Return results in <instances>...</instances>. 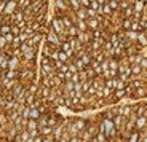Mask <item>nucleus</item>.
<instances>
[{"instance_id":"obj_5","label":"nucleus","mask_w":147,"mask_h":142,"mask_svg":"<svg viewBox=\"0 0 147 142\" xmlns=\"http://www.w3.org/2000/svg\"><path fill=\"white\" fill-rule=\"evenodd\" d=\"M8 59H10V56L7 55V53H0V70H7L8 69Z\"/></svg>"},{"instance_id":"obj_3","label":"nucleus","mask_w":147,"mask_h":142,"mask_svg":"<svg viewBox=\"0 0 147 142\" xmlns=\"http://www.w3.org/2000/svg\"><path fill=\"white\" fill-rule=\"evenodd\" d=\"M40 42H42V34L40 32H35L29 40L26 42V43L30 45V46H34V48H38V43H40Z\"/></svg>"},{"instance_id":"obj_1","label":"nucleus","mask_w":147,"mask_h":142,"mask_svg":"<svg viewBox=\"0 0 147 142\" xmlns=\"http://www.w3.org/2000/svg\"><path fill=\"white\" fill-rule=\"evenodd\" d=\"M47 42H50V43L56 45V46L59 48V46H61V43H63V38H61V37H59L53 29H50V30H48V34H47Z\"/></svg>"},{"instance_id":"obj_28","label":"nucleus","mask_w":147,"mask_h":142,"mask_svg":"<svg viewBox=\"0 0 147 142\" xmlns=\"http://www.w3.org/2000/svg\"><path fill=\"white\" fill-rule=\"evenodd\" d=\"M13 38H15V35H13V34H5V40H7L8 42V45H11V43H13Z\"/></svg>"},{"instance_id":"obj_12","label":"nucleus","mask_w":147,"mask_h":142,"mask_svg":"<svg viewBox=\"0 0 147 142\" xmlns=\"http://www.w3.org/2000/svg\"><path fill=\"white\" fill-rule=\"evenodd\" d=\"M75 16H77V19H83V21H86L88 19V13H86V8L82 7L80 10L75 11Z\"/></svg>"},{"instance_id":"obj_20","label":"nucleus","mask_w":147,"mask_h":142,"mask_svg":"<svg viewBox=\"0 0 147 142\" xmlns=\"http://www.w3.org/2000/svg\"><path fill=\"white\" fill-rule=\"evenodd\" d=\"M142 73V67L139 64H131V75H141Z\"/></svg>"},{"instance_id":"obj_18","label":"nucleus","mask_w":147,"mask_h":142,"mask_svg":"<svg viewBox=\"0 0 147 142\" xmlns=\"http://www.w3.org/2000/svg\"><path fill=\"white\" fill-rule=\"evenodd\" d=\"M78 32H80V30H78V27L75 24L70 26V27H67V37H77Z\"/></svg>"},{"instance_id":"obj_33","label":"nucleus","mask_w":147,"mask_h":142,"mask_svg":"<svg viewBox=\"0 0 147 142\" xmlns=\"http://www.w3.org/2000/svg\"><path fill=\"white\" fill-rule=\"evenodd\" d=\"M3 2H11V0H3Z\"/></svg>"},{"instance_id":"obj_4","label":"nucleus","mask_w":147,"mask_h":142,"mask_svg":"<svg viewBox=\"0 0 147 142\" xmlns=\"http://www.w3.org/2000/svg\"><path fill=\"white\" fill-rule=\"evenodd\" d=\"M19 64H21V58H18V56H10V59H8V69L18 70Z\"/></svg>"},{"instance_id":"obj_7","label":"nucleus","mask_w":147,"mask_h":142,"mask_svg":"<svg viewBox=\"0 0 147 142\" xmlns=\"http://www.w3.org/2000/svg\"><path fill=\"white\" fill-rule=\"evenodd\" d=\"M63 133H64V126H63V125H56V126H53V137H55L56 141L61 139Z\"/></svg>"},{"instance_id":"obj_2","label":"nucleus","mask_w":147,"mask_h":142,"mask_svg":"<svg viewBox=\"0 0 147 142\" xmlns=\"http://www.w3.org/2000/svg\"><path fill=\"white\" fill-rule=\"evenodd\" d=\"M16 10H18V0L7 2V5H5V10H3V15H5V16H10V15H13Z\"/></svg>"},{"instance_id":"obj_21","label":"nucleus","mask_w":147,"mask_h":142,"mask_svg":"<svg viewBox=\"0 0 147 142\" xmlns=\"http://www.w3.org/2000/svg\"><path fill=\"white\" fill-rule=\"evenodd\" d=\"M69 59H70V58L66 55V53H64L63 50H59V51H58V61H61V62H66V64H67V62H69Z\"/></svg>"},{"instance_id":"obj_29","label":"nucleus","mask_w":147,"mask_h":142,"mask_svg":"<svg viewBox=\"0 0 147 142\" xmlns=\"http://www.w3.org/2000/svg\"><path fill=\"white\" fill-rule=\"evenodd\" d=\"M43 142H56V139L53 137V134H51V136H45V137H43Z\"/></svg>"},{"instance_id":"obj_23","label":"nucleus","mask_w":147,"mask_h":142,"mask_svg":"<svg viewBox=\"0 0 147 142\" xmlns=\"http://www.w3.org/2000/svg\"><path fill=\"white\" fill-rule=\"evenodd\" d=\"M56 123H58V117L50 115V117H48V126H56Z\"/></svg>"},{"instance_id":"obj_24","label":"nucleus","mask_w":147,"mask_h":142,"mask_svg":"<svg viewBox=\"0 0 147 142\" xmlns=\"http://www.w3.org/2000/svg\"><path fill=\"white\" fill-rule=\"evenodd\" d=\"M37 121H38V128H42V126H47V125H48V117H43V115H42V117L38 118Z\"/></svg>"},{"instance_id":"obj_31","label":"nucleus","mask_w":147,"mask_h":142,"mask_svg":"<svg viewBox=\"0 0 147 142\" xmlns=\"http://www.w3.org/2000/svg\"><path fill=\"white\" fill-rule=\"evenodd\" d=\"M90 142H99V141H98L96 137H91V141H90Z\"/></svg>"},{"instance_id":"obj_11","label":"nucleus","mask_w":147,"mask_h":142,"mask_svg":"<svg viewBox=\"0 0 147 142\" xmlns=\"http://www.w3.org/2000/svg\"><path fill=\"white\" fill-rule=\"evenodd\" d=\"M126 98V88H121V90H114V99L118 101V99Z\"/></svg>"},{"instance_id":"obj_14","label":"nucleus","mask_w":147,"mask_h":142,"mask_svg":"<svg viewBox=\"0 0 147 142\" xmlns=\"http://www.w3.org/2000/svg\"><path fill=\"white\" fill-rule=\"evenodd\" d=\"M38 131H40V134L43 136V137H45V136H51L53 134V126H48V125H47V126L38 128Z\"/></svg>"},{"instance_id":"obj_26","label":"nucleus","mask_w":147,"mask_h":142,"mask_svg":"<svg viewBox=\"0 0 147 142\" xmlns=\"http://www.w3.org/2000/svg\"><path fill=\"white\" fill-rule=\"evenodd\" d=\"M109 7L112 8V11H114V10H118L120 3H118V0H109Z\"/></svg>"},{"instance_id":"obj_30","label":"nucleus","mask_w":147,"mask_h":142,"mask_svg":"<svg viewBox=\"0 0 147 142\" xmlns=\"http://www.w3.org/2000/svg\"><path fill=\"white\" fill-rule=\"evenodd\" d=\"M96 2H98V3H99V5H104V3H106V2H107V0H96Z\"/></svg>"},{"instance_id":"obj_10","label":"nucleus","mask_w":147,"mask_h":142,"mask_svg":"<svg viewBox=\"0 0 147 142\" xmlns=\"http://www.w3.org/2000/svg\"><path fill=\"white\" fill-rule=\"evenodd\" d=\"M146 126H147V118H146V115H142V117H138V118H136V128H138V129H144Z\"/></svg>"},{"instance_id":"obj_19","label":"nucleus","mask_w":147,"mask_h":142,"mask_svg":"<svg viewBox=\"0 0 147 142\" xmlns=\"http://www.w3.org/2000/svg\"><path fill=\"white\" fill-rule=\"evenodd\" d=\"M138 34L139 32H136V30H126L125 37L128 38L129 42H134V40H138Z\"/></svg>"},{"instance_id":"obj_9","label":"nucleus","mask_w":147,"mask_h":142,"mask_svg":"<svg viewBox=\"0 0 147 142\" xmlns=\"http://www.w3.org/2000/svg\"><path fill=\"white\" fill-rule=\"evenodd\" d=\"M70 123H72L74 126L77 128L78 131H83V129H85V126H86V121H85V120H82V118H77V120H70Z\"/></svg>"},{"instance_id":"obj_6","label":"nucleus","mask_w":147,"mask_h":142,"mask_svg":"<svg viewBox=\"0 0 147 142\" xmlns=\"http://www.w3.org/2000/svg\"><path fill=\"white\" fill-rule=\"evenodd\" d=\"M133 110H134V107H131V106H123V107H118V113L120 115H123L125 118H128L129 115L133 113Z\"/></svg>"},{"instance_id":"obj_27","label":"nucleus","mask_w":147,"mask_h":142,"mask_svg":"<svg viewBox=\"0 0 147 142\" xmlns=\"http://www.w3.org/2000/svg\"><path fill=\"white\" fill-rule=\"evenodd\" d=\"M94 137L98 139V141H99V142H106V141H107V136L104 134V133H101V131H98V134H96Z\"/></svg>"},{"instance_id":"obj_16","label":"nucleus","mask_w":147,"mask_h":142,"mask_svg":"<svg viewBox=\"0 0 147 142\" xmlns=\"http://www.w3.org/2000/svg\"><path fill=\"white\" fill-rule=\"evenodd\" d=\"M67 3H69L70 10H74V11H77V10H80V8H82L80 0H67Z\"/></svg>"},{"instance_id":"obj_8","label":"nucleus","mask_w":147,"mask_h":142,"mask_svg":"<svg viewBox=\"0 0 147 142\" xmlns=\"http://www.w3.org/2000/svg\"><path fill=\"white\" fill-rule=\"evenodd\" d=\"M144 7H146V0H136V2L133 3V10H134V13H142Z\"/></svg>"},{"instance_id":"obj_25","label":"nucleus","mask_w":147,"mask_h":142,"mask_svg":"<svg viewBox=\"0 0 147 142\" xmlns=\"http://www.w3.org/2000/svg\"><path fill=\"white\" fill-rule=\"evenodd\" d=\"M138 141H139V133H138V131L131 133V136H129L128 142H138Z\"/></svg>"},{"instance_id":"obj_32","label":"nucleus","mask_w":147,"mask_h":142,"mask_svg":"<svg viewBox=\"0 0 147 142\" xmlns=\"http://www.w3.org/2000/svg\"><path fill=\"white\" fill-rule=\"evenodd\" d=\"M142 142H147V136H144V137H142Z\"/></svg>"},{"instance_id":"obj_34","label":"nucleus","mask_w":147,"mask_h":142,"mask_svg":"<svg viewBox=\"0 0 147 142\" xmlns=\"http://www.w3.org/2000/svg\"><path fill=\"white\" fill-rule=\"evenodd\" d=\"M0 110H2V109H0Z\"/></svg>"},{"instance_id":"obj_15","label":"nucleus","mask_w":147,"mask_h":142,"mask_svg":"<svg viewBox=\"0 0 147 142\" xmlns=\"http://www.w3.org/2000/svg\"><path fill=\"white\" fill-rule=\"evenodd\" d=\"M75 26L78 27V30H80V32L88 30V24H86V21H83V19H77V21H75Z\"/></svg>"},{"instance_id":"obj_13","label":"nucleus","mask_w":147,"mask_h":142,"mask_svg":"<svg viewBox=\"0 0 147 142\" xmlns=\"http://www.w3.org/2000/svg\"><path fill=\"white\" fill-rule=\"evenodd\" d=\"M42 117V112L37 107H30V113H29V118H32V120H38V118Z\"/></svg>"},{"instance_id":"obj_17","label":"nucleus","mask_w":147,"mask_h":142,"mask_svg":"<svg viewBox=\"0 0 147 142\" xmlns=\"http://www.w3.org/2000/svg\"><path fill=\"white\" fill-rule=\"evenodd\" d=\"M27 131H32V129H38V121L37 120H32V118H29L27 120V126H26Z\"/></svg>"},{"instance_id":"obj_22","label":"nucleus","mask_w":147,"mask_h":142,"mask_svg":"<svg viewBox=\"0 0 147 142\" xmlns=\"http://www.w3.org/2000/svg\"><path fill=\"white\" fill-rule=\"evenodd\" d=\"M138 43H139L141 46H146L147 45V35L146 34H142V32L138 34Z\"/></svg>"}]
</instances>
